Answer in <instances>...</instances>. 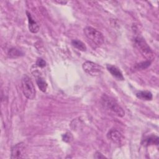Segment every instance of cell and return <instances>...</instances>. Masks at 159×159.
I'll return each instance as SVG.
<instances>
[{
	"instance_id": "cell-1",
	"label": "cell",
	"mask_w": 159,
	"mask_h": 159,
	"mask_svg": "<svg viewBox=\"0 0 159 159\" xmlns=\"http://www.w3.org/2000/svg\"><path fill=\"white\" fill-rule=\"evenodd\" d=\"M101 103L105 109L112 112L119 117H124L125 112L119 104L112 98L103 94L101 98Z\"/></svg>"
},
{
	"instance_id": "cell-2",
	"label": "cell",
	"mask_w": 159,
	"mask_h": 159,
	"mask_svg": "<svg viewBox=\"0 0 159 159\" xmlns=\"http://www.w3.org/2000/svg\"><path fill=\"white\" fill-rule=\"evenodd\" d=\"M84 34L87 39L96 47H100L103 44V35L98 30L91 27L87 26L84 29Z\"/></svg>"
},
{
	"instance_id": "cell-3",
	"label": "cell",
	"mask_w": 159,
	"mask_h": 159,
	"mask_svg": "<svg viewBox=\"0 0 159 159\" xmlns=\"http://www.w3.org/2000/svg\"><path fill=\"white\" fill-rule=\"evenodd\" d=\"M22 89L24 96L29 99H34L35 97V88L34 84L27 75H24L21 80Z\"/></svg>"
},
{
	"instance_id": "cell-4",
	"label": "cell",
	"mask_w": 159,
	"mask_h": 159,
	"mask_svg": "<svg viewBox=\"0 0 159 159\" xmlns=\"http://www.w3.org/2000/svg\"><path fill=\"white\" fill-rule=\"evenodd\" d=\"M134 45L146 58L148 60L153 58L154 53L143 37L140 36L136 37L134 39Z\"/></svg>"
},
{
	"instance_id": "cell-5",
	"label": "cell",
	"mask_w": 159,
	"mask_h": 159,
	"mask_svg": "<svg viewBox=\"0 0 159 159\" xmlns=\"http://www.w3.org/2000/svg\"><path fill=\"white\" fill-rule=\"evenodd\" d=\"M84 71L93 76H97L101 74L102 68L100 65L90 61H86L83 64Z\"/></svg>"
},
{
	"instance_id": "cell-6",
	"label": "cell",
	"mask_w": 159,
	"mask_h": 159,
	"mask_svg": "<svg viewBox=\"0 0 159 159\" xmlns=\"http://www.w3.org/2000/svg\"><path fill=\"white\" fill-rule=\"evenodd\" d=\"M107 137L114 143L119 145H123L124 137L122 134L116 129H111L107 133Z\"/></svg>"
},
{
	"instance_id": "cell-7",
	"label": "cell",
	"mask_w": 159,
	"mask_h": 159,
	"mask_svg": "<svg viewBox=\"0 0 159 159\" xmlns=\"http://www.w3.org/2000/svg\"><path fill=\"white\" fill-rule=\"evenodd\" d=\"M25 145L24 142H19L16 144L11 150V158L12 159L22 158L24 157Z\"/></svg>"
},
{
	"instance_id": "cell-8",
	"label": "cell",
	"mask_w": 159,
	"mask_h": 159,
	"mask_svg": "<svg viewBox=\"0 0 159 159\" xmlns=\"http://www.w3.org/2000/svg\"><path fill=\"white\" fill-rule=\"evenodd\" d=\"M106 68H107V70H108V71L117 80H124V78L123 76L122 72L116 66L112 65H107Z\"/></svg>"
},
{
	"instance_id": "cell-9",
	"label": "cell",
	"mask_w": 159,
	"mask_h": 159,
	"mask_svg": "<svg viewBox=\"0 0 159 159\" xmlns=\"http://www.w3.org/2000/svg\"><path fill=\"white\" fill-rule=\"evenodd\" d=\"M27 16L28 18V22H29V30L32 33H37L39 32V27L37 24V23L32 18L31 14L28 11H26Z\"/></svg>"
},
{
	"instance_id": "cell-10",
	"label": "cell",
	"mask_w": 159,
	"mask_h": 159,
	"mask_svg": "<svg viewBox=\"0 0 159 159\" xmlns=\"http://www.w3.org/2000/svg\"><path fill=\"white\" fill-rule=\"evenodd\" d=\"M136 96L137 98L145 100V101H150L152 99L153 96L151 92L148 91H140L136 93Z\"/></svg>"
},
{
	"instance_id": "cell-11",
	"label": "cell",
	"mask_w": 159,
	"mask_h": 159,
	"mask_svg": "<svg viewBox=\"0 0 159 159\" xmlns=\"http://www.w3.org/2000/svg\"><path fill=\"white\" fill-rule=\"evenodd\" d=\"M36 76V83L39 87V88L42 91L45 92L47 88V83L45 80L40 75L35 76Z\"/></svg>"
},
{
	"instance_id": "cell-12",
	"label": "cell",
	"mask_w": 159,
	"mask_h": 159,
	"mask_svg": "<svg viewBox=\"0 0 159 159\" xmlns=\"http://www.w3.org/2000/svg\"><path fill=\"white\" fill-rule=\"evenodd\" d=\"M71 44L72 45L78 49L79 50H81V51H86V45H84V43L81 42V40H78V39H74L71 41Z\"/></svg>"
},
{
	"instance_id": "cell-13",
	"label": "cell",
	"mask_w": 159,
	"mask_h": 159,
	"mask_svg": "<svg viewBox=\"0 0 159 159\" xmlns=\"http://www.w3.org/2000/svg\"><path fill=\"white\" fill-rule=\"evenodd\" d=\"M158 137L157 136L152 135L147 137L143 141L144 145H158Z\"/></svg>"
},
{
	"instance_id": "cell-14",
	"label": "cell",
	"mask_w": 159,
	"mask_h": 159,
	"mask_svg": "<svg viewBox=\"0 0 159 159\" xmlns=\"http://www.w3.org/2000/svg\"><path fill=\"white\" fill-rule=\"evenodd\" d=\"M8 55L10 58H17L23 55V53L20 50L16 48H12L8 52Z\"/></svg>"
},
{
	"instance_id": "cell-15",
	"label": "cell",
	"mask_w": 159,
	"mask_h": 159,
	"mask_svg": "<svg viewBox=\"0 0 159 159\" xmlns=\"http://www.w3.org/2000/svg\"><path fill=\"white\" fill-rule=\"evenodd\" d=\"M151 64V61L150 60H147L145 61L140 62L139 63H137L135 66V68L137 70H143L147 68H148Z\"/></svg>"
},
{
	"instance_id": "cell-16",
	"label": "cell",
	"mask_w": 159,
	"mask_h": 159,
	"mask_svg": "<svg viewBox=\"0 0 159 159\" xmlns=\"http://www.w3.org/2000/svg\"><path fill=\"white\" fill-rule=\"evenodd\" d=\"M73 135L70 132H66L65 134H64L63 135H62V140L63 141L66 142V143H69L71 142L73 140Z\"/></svg>"
},
{
	"instance_id": "cell-17",
	"label": "cell",
	"mask_w": 159,
	"mask_h": 159,
	"mask_svg": "<svg viewBox=\"0 0 159 159\" xmlns=\"http://www.w3.org/2000/svg\"><path fill=\"white\" fill-rule=\"evenodd\" d=\"M36 65L40 68H43L46 65V62L44 60H43L41 58H37V61H36Z\"/></svg>"
},
{
	"instance_id": "cell-18",
	"label": "cell",
	"mask_w": 159,
	"mask_h": 159,
	"mask_svg": "<svg viewBox=\"0 0 159 159\" xmlns=\"http://www.w3.org/2000/svg\"><path fill=\"white\" fill-rule=\"evenodd\" d=\"M94 157L95 158H98V159H100V158H106V157L104 156V155H103L101 152H96V153H95V154H94Z\"/></svg>"
},
{
	"instance_id": "cell-19",
	"label": "cell",
	"mask_w": 159,
	"mask_h": 159,
	"mask_svg": "<svg viewBox=\"0 0 159 159\" xmlns=\"http://www.w3.org/2000/svg\"><path fill=\"white\" fill-rule=\"evenodd\" d=\"M55 2H57L58 4H65L67 3V1H55Z\"/></svg>"
}]
</instances>
